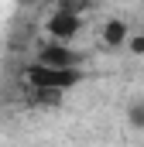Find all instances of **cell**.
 Segmentation results:
<instances>
[{
    "label": "cell",
    "mask_w": 144,
    "mask_h": 147,
    "mask_svg": "<svg viewBox=\"0 0 144 147\" xmlns=\"http://www.w3.org/2000/svg\"><path fill=\"white\" fill-rule=\"evenodd\" d=\"M17 3H24V0H17Z\"/></svg>",
    "instance_id": "8"
},
{
    "label": "cell",
    "mask_w": 144,
    "mask_h": 147,
    "mask_svg": "<svg viewBox=\"0 0 144 147\" xmlns=\"http://www.w3.org/2000/svg\"><path fill=\"white\" fill-rule=\"evenodd\" d=\"M82 79H86L82 69H52V65H38V62L24 69V82L35 92H65L72 86H79Z\"/></svg>",
    "instance_id": "1"
},
{
    "label": "cell",
    "mask_w": 144,
    "mask_h": 147,
    "mask_svg": "<svg viewBox=\"0 0 144 147\" xmlns=\"http://www.w3.org/2000/svg\"><path fill=\"white\" fill-rule=\"evenodd\" d=\"M35 62L38 65H52V69H82L86 55L75 51L65 41H45V45H38V58Z\"/></svg>",
    "instance_id": "2"
},
{
    "label": "cell",
    "mask_w": 144,
    "mask_h": 147,
    "mask_svg": "<svg viewBox=\"0 0 144 147\" xmlns=\"http://www.w3.org/2000/svg\"><path fill=\"white\" fill-rule=\"evenodd\" d=\"M127 48H130L134 55H144V34H141V38H130V41H127Z\"/></svg>",
    "instance_id": "7"
},
{
    "label": "cell",
    "mask_w": 144,
    "mask_h": 147,
    "mask_svg": "<svg viewBox=\"0 0 144 147\" xmlns=\"http://www.w3.org/2000/svg\"><path fill=\"white\" fill-rule=\"evenodd\" d=\"M89 7H93V0H58L55 10H69V14H79L82 17V10H89Z\"/></svg>",
    "instance_id": "5"
},
{
    "label": "cell",
    "mask_w": 144,
    "mask_h": 147,
    "mask_svg": "<svg viewBox=\"0 0 144 147\" xmlns=\"http://www.w3.org/2000/svg\"><path fill=\"white\" fill-rule=\"evenodd\" d=\"M82 31V17L79 14H69V10H52L48 17H45V34L52 38V41H65L72 45V38Z\"/></svg>",
    "instance_id": "3"
},
{
    "label": "cell",
    "mask_w": 144,
    "mask_h": 147,
    "mask_svg": "<svg viewBox=\"0 0 144 147\" xmlns=\"http://www.w3.org/2000/svg\"><path fill=\"white\" fill-rule=\"evenodd\" d=\"M127 123H130L134 130H144V103H134V106L127 110Z\"/></svg>",
    "instance_id": "6"
},
{
    "label": "cell",
    "mask_w": 144,
    "mask_h": 147,
    "mask_svg": "<svg viewBox=\"0 0 144 147\" xmlns=\"http://www.w3.org/2000/svg\"><path fill=\"white\" fill-rule=\"evenodd\" d=\"M127 24L120 21V17H113V21H107L103 24V45L107 48H120V45H127Z\"/></svg>",
    "instance_id": "4"
}]
</instances>
